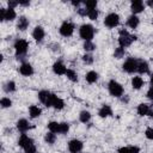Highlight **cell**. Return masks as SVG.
Masks as SVG:
<instances>
[{"mask_svg": "<svg viewBox=\"0 0 153 153\" xmlns=\"http://www.w3.org/2000/svg\"><path fill=\"white\" fill-rule=\"evenodd\" d=\"M135 39H136V37L129 35L127 30H120V38H118L120 47L126 48V47L130 45V43H131L133 41H135Z\"/></svg>", "mask_w": 153, "mask_h": 153, "instance_id": "1", "label": "cell"}, {"mask_svg": "<svg viewBox=\"0 0 153 153\" xmlns=\"http://www.w3.org/2000/svg\"><path fill=\"white\" fill-rule=\"evenodd\" d=\"M79 33H80V37L85 41H91L92 37H93V33H94V30H93V26L90 25V24H84L80 26V30H79Z\"/></svg>", "mask_w": 153, "mask_h": 153, "instance_id": "2", "label": "cell"}, {"mask_svg": "<svg viewBox=\"0 0 153 153\" xmlns=\"http://www.w3.org/2000/svg\"><path fill=\"white\" fill-rule=\"evenodd\" d=\"M38 98L45 106H53V103H54V99L56 98V96L48 91H41L38 93Z\"/></svg>", "mask_w": 153, "mask_h": 153, "instance_id": "3", "label": "cell"}, {"mask_svg": "<svg viewBox=\"0 0 153 153\" xmlns=\"http://www.w3.org/2000/svg\"><path fill=\"white\" fill-rule=\"evenodd\" d=\"M27 48H29V44L25 39H17L16 43H14V49H16V53H17V56L19 59V56H23L26 54L27 51Z\"/></svg>", "mask_w": 153, "mask_h": 153, "instance_id": "4", "label": "cell"}, {"mask_svg": "<svg viewBox=\"0 0 153 153\" xmlns=\"http://www.w3.org/2000/svg\"><path fill=\"white\" fill-rule=\"evenodd\" d=\"M109 92L111 96L114 97H121L122 93H123V87L121 84H118L117 81L115 80H111L109 82Z\"/></svg>", "mask_w": 153, "mask_h": 153, "instance_id": "5", "label": "cell"}, {"mask_svg": "<svg viewBox=\"0 0 153 153\" xmlns=\"http://www.w3.org/2000/svg\"><path fill=\"white\" fill-rule=\"evenodd\" d=\"M137 63L139 61L135 60L134 57H129L124 63H123V69L127 73H134L135 71H137Z\"/></svg>", "mask_w": 153, "mask_h": 153, "instance_id": "6", "label": "cell"}, {"mask_svg": "<svg viewBox=\"0 0 153 153\" xmlns=\"http://www.w3.org/2000/svg\"><path fill=\"white\" fill-rule=\"evenodd\" d=\"M118 23H120V17H118V14H116V13H110V14H108V16L105 17V19H104V24H105L108 27H115V26L118 25Z\"/></svg>", "mask_w": 153, "mask_h": 153, "instance_id": "7", "label": "cell"}, {"mask_svg": "<svg viewBox=\"0 0 153 153\" xmlns=\"http://www.w3.org/2000/svg\"><path fill=\"white\" fill-rule=\"evenodd\" d=\"M73 31H74V25L71 22H63V24L60 27V33L65 37L71 36L73 33Z\"/></svg>", "mask_w": 153, "mask_h": 153, "instance_id": "8", "label": "cell"}, {"mask_svg": "<svg viewBox=\"0 0 153 153\" xmlns=\"http://www.w3.org/2000/svg\"><path fill=\"white\" fill-rule=\"evenodd\" d=\"M68 148H69L71 153H79L82 149V142L80 140H76V139L71 140L68 143Z\"/></svg>", "mask_w": 153, "mask_h": 153, "instance_id": "9", "label": "cell"}, {"mask_svg": "<svg viewBox=\"0 0 153 153\" xmlns=\"http://www.w3.org/2000/svg\"><path fill=\"white\" fill-rule=\"evenodd\" d=\"M18 145H19L20 147H23L24 149H26L27 147H30V146L33 145V141H32V139H30L29 136H26L25 134H23V135L20 136L19 141H18Z\"/></svg>", "mask_w": 153, "mask_h": 153, "instance_id": "10", "label": "cell"}, {"mask_svg": "<svg viewBox=\"0 0 153 153\" xmlns=\"http://www.w3.org/2000/svg\"><path fill=\"white\" fill-rule=\"evenodd\" d=\"M53 71H54L56 74L62 75V74H66L67 68L65 67V65H63L61 61H57V62H55V63H54V66H53Z\"/></svg>", "mask_w": 153, "mask_h": 153, "instance_id": "11", "label": "cell"}, {"mask_svg": "<svg viewBox=\"0 0 153 153\" xmlns=\"http://www.w3.org/2000/svg\"><path fill=\"white\" fill-rule=\"evenodd\" d=\"M130 7H131L133 13H140V12L143 11L145 5H143V2H142L141 0H135V1L131 2V6H130Z\"/></svg>", "mask_w": 153, "mask_h": 153, "instance_id": "12", "label": "cell"}, {"mask_svg": "<svg viewBox=\"0 0 153 153\" xmlns=\"http://www.w3.org/2000/svg\"><path fill=\"white\" fill-rule=\"evenodd\" d=\"M32 37L35 38V41L41 42L43 39V37H44V30H43V27L36 26L35 30H33V32H32Z\"/></svg>", "mask_w": 153, "mask_h": 153, "instance_id": "13", "label": "cell"}, {"mask_svg": "<svg viewBox=\"0 0 153 153\" xmlns=\"http://www.w3.org/2000/svg\"><path fill=\"white\" fill-rule=\"evenodd\" d=\"M19 71H20V73H22L23 75H25V76H29V75H31V74L33 73V68H32V66H31L30 63H23V65L20 66Z\"/></svg>", "mask_w": 153, "mask_h": 153, "instance_id": "14", "label": "cell"}, {"mask_svg": "<svg viewBox=\"0 0 153 153\" xmlns=\"http://www.w3.org/2000/svg\"><path fill=\"white\" fill-rule=\"evenodd\" d=\"M27 26H29V20H27L25 17H20V18L18 19L17 29H18V30H20V31H24V30H26V29H27Z\"/></svg>", "mask_w": 153, "mask_h": 153, "instance_id": "15", "label": "cell"}, {"mask_svg": "<svg viewBox=\"0 0 153 153\" xmlns=\"http://www.w3.org/2000/svg\"><path fill=\"white\" fill-rule=\"evenodd\" d=\"M148 69H149L148 63L143 60H140L139 63H137V72L140 74H145V73H148Z\"/></svg>", "mask_w": 153, "mask_h": 153, "instance_id": "16", "label": "cell"}, {"mask_svg": "<svg viewBox=\"0 0 153 153\" xmlns=\"http://www.w3.org/2000/svg\"><path fill=\"white\" fill-rule=\"evenodd\" d=\"M17 128H18V130H19V131L25 133V131L30 128V126H29V123H27V121H26V120L22 118V120H19V121L17 122Z\"/></svg>", "mask_w": 153, "mask_h": 153, "instance_id": "17", "label": "cell"}, {"mask_svg": "<svg viewBox=\"0 0 153 153\" xmlns=\"http://www.w3.org/2000/svg\"><path fill=\"white\" fill-rule=\"evenodd\" d=\"M142 85H143V80H142L141 76H134V78H133V80H131V86H133V88L139 90V88L142 87Z\"/></svg>", "mask_w": 153, "mask_h": 153, "instance_id": "18", "label": "cell"}, {"mask_svg": "<svg viewBox=\"0 0 153 153\" xmlns=\"http://www.w3.org/2000/svg\"><path fill=\"white\" fill-rule=\"evenodd\" d=\"M98 114H99L100 117H108V116L112 115V111H111V108L109 105H103Z\"/></svg>", "mask_w": 153, "mask_h": 153, "instance_id": "19", "label": "cell"}, {"mask_svg": "<svg viewBox=\"0 0 153 153\" xmlns=\"http://www.w3.org/2000/svg\"><path fill=\"white\" fill-rule=\"evenodd\" d=\"M86 81L87 82H90V84H93V82H96L97 81V79H98V74L94 72V71H90L87 74H86Z\"/></svg>", "mask_w": 153, "mask_h": 153, "instance_id": "20", "label": "cell"}, {"mask_svg": "<svg viewBox=\"0 0 153 153\" xmlns=\"http://www.w3.org/2000/svg\"><path fill=\"white\" fill-rule=\"evenodd\" d=\"M127 24H128L129 27L135 29V27L139 25V18H137L136 16H130V17L128 18V20H127Z\"/></svg>", "mask_w": 153, "mask_h": 153, "instance_id": "21", "label": "cell"}, {"mask_svg": "<svg viewBox=\"0 0 153 153\" xmlns=\"http://www.w3.org/2000/svg\"><path fill=\"white\" fill-rule=\"evenodd\" d=\"M148 112H149V106H148L147 104L142 103V104H140V105L137 106V114H139V115L145 116V115H147Z\"/></svg>", "mask_w": 153, "mask_h": 153, "instance_id": "22", "label": "cell"}, {"mask_svg": "<svg viewBox=\"0 0 153 153\" xmlns=\"http://www.w3.org/2000/svg\"><path fill=\"white\" fill-rule=\"evenodd\" d=\"M29 112H30V116L32 117V118H36V117H38L39 115H41V109L38 108V106H35V105H31L30 106V109H29Z\"/></svg>", "mask_w": 153, "mask_h": 153, "instance_id": "23", "label": "cell"}, {"mask_svg": "<svg viewBox=\"0 0 153 153\" xmlns=\"http://www.w3.org/2000/svg\"><path fill=\"white\" fill-rule=\"evenodd\" d=\"M79 118H80V121H81L82 123H86V122L90 121V118H91V114H90L88 111H81L80 115H79Z\"/></svg>", "mask_w": 153, "mask_h": 153, "instance_id": "24", "label": "cell"}, {"mask_svg": "<svg viewBox=\"0 0 153 153\" xmlns=\"http://www.w3.org/2000/svg\"><path fill=\"white\" fill-rule=\"evenodd\" d=\"M48 128L51 133H60V123L57 122H50L48 124Z\"/></svg>", "mask_w": 153, "mask_h": 153, "instance_id": "25", "label": "cell"}, {"mask_svg": "<svg viewBox=\"0 0 153 153\" xmlns=\"http://www.w3.org/2000/svg\"><path fill=\"white\" fill-rule=\"evenodd\" d=\"M16 18V12L13 8H8L6 10V13H5V20H13Z\"/></svg>", "mask_w": 153, "mask_h": 153, "instance_id": "26", "label": "cell"}, {"mask_svg": "<svg viewBox=\"0 0 153 153\" xmlns=\"http://www.w3.org/2000/svg\"><path fill=\"white\" fill-rule=\"evenodd\" d=\"M66 75H67V78H68L69 80H72V81H78V75H76V73H75L73 69H67Z\"/></svg>", "mask_w": 153, "mask_h": 153, "instance_id": "27", "label": "cell"}, {"mask_svg": "<svg viewBox=\"0 0 153 153\" xmlns=\"http://www.w3.org/2000/svg\"><path fill=\"white\" fill-rule=\"evenodd\" d=\"M63 105H65V103H63V100H62V99H60V98H57V97L54 99L53 106H54L55 109H57V110H61V109L63 108Z\"/></svg>", "mask_w": 153, "mask_h": 153, "instance_id": "28", "label": "cell"}, {"mask_svg": "<svg viewBox=\"0 0 153 153\" xmlns=\"http://www.w3.org/2000/svg\"><path fill=\"white\" fill-rule=\"evenodd\" d=\"M87 16L91 20H96L98 18V11L94 8V10H87Z\"/></svg>", "mask_w": 153, "mask_h": 153, "instance_id": "29", "label": "cell"}, {"mask_svg": "<svg viewBox=\"0 0 153 153\" xmlns=\"http://www.w3.org/2000/svg\"><path fill=\"white\" fill-rule=\"evenodd\" d=\"M123 55H124V48L118 47V48H116V49H115L114 56H115L116 59H121V57H123Z\"/></svg>", "mask_w": 153, "mask_h": 153, "instance_id": "30", "label": "cell"}, {"mask_svg": "<svg viewBox=\"0 0 153 153\" xmlns=\"http://www.w3.org/2000/svg\"><path fill=\"white\" fill-rule=\"evenodd\" d=\"M5 91L6 92H13V91H16V84L13 81H8L5 85Z\"/></svg>", "mask_w": 153, "mask_h": 153, "instance_id": "31", "label": "cell"}, {"mask_svg": "<svg viewBox=\"0 0 153 153\" xmlns=\"http://www.w3.org/2000/svg\"><path fill=\"white\" fill-rule=\"evenodd\" d=\"M55 139H56V137H55V134H54V133H51V131H50V133H48V134L44 136V140H45L48 143H54Z\"/></svg>", "mask_w": 153, "mask_h": 153, "instance_id": "32", "label": "cell"}, {"mask_svg": "<svg viewBox=\"0 0 153 153\" xmlns=\"http://www.w3.org/2000/svg\"><path fill=\"white\" fill-rule=\"evenodd\" d=\"M85 5H86L87 10H94L96 6H97V1H96V0H87V1L85 2Z\"/></svg>", "mask_w": 153, "mask_h": 153, "instance_id": "33", "label": "cell"}, {"mask_svg": "<svg viewBox=\"0 0 153 153\" xmlns=\"http://www.w3.org/2000/svg\"><path fill=\"white\" fill-rule=\"evenodd\" d=\"M96 47H94V44L91 42V41H86L85 42V44H84V49L86 50V51H91V50H93Z\"/></svg>", "mask_w": 153, "mask_h": 153, "instance_id": "34", "label": "cell"}, {"mask_svg": "<svg viewBox=\"0 0 153 153\" xmlns=\"http://www.w3.org/2000/svg\"><path fill=\"white\" fill-rule=\"evenodd\" d=\"M11 104H12V102H11L10 98H2L1 99V106L2 108H10Z\"/></svg>", "mask_w": 153, "mask_h": 153, "instance_id": "35", "label": "cell"}, {"mask_svg": "<svg viewBox=\"0 0 153 153\" xmlns=\"http://www.w3.org/2000/svg\"><path fill=\"white\" fill-rule=\"evenodd\" d=\"M69 129V126L67 123H60V133L61 134H66Z\"/></svg>", "mask_w": 153, "mask_h": 153, "instance_id": "36", "label": "cell"}, {"mask_svg": "<svg viewBox=\"0 0 153 153\" xmlns=\"http://www.w3.org/2000/svg\"><path fill=\"white\" fill-rule=\"evenodd\" d=\"M82 60H84V62H86L87 65H91V63L93 62V57H92L91 55H88V54L84 55V56H82Z\"/></svg>", "mask_w": 153, "mask_h": 153, "instance_id": "37", "label": "cell"}, {"mask_svg": "<svg viewBox=\"0 0 153 153\" xmlns=\"http://www.w3.org/2000/svg\"><path fill=\"white\" fill-rule=\"evenodd\" d=\"M146 137L149 140H153V128H147L146 129Z\"/></svg>", "mask_w": 153, "mask_h": 153, "instance_id": "38", "label": "cell"}, {"mask_svg": "<svg viewBox=\"0 0 153 153\" xmlns=\"http://www.w3.org/2000/svg\"><path fill=\"white\" fill-rule=\"evenodd\" d=\"M24 151H25V153H36V147H35V145H32V146L27 147V148L24 149Z\"/></svg>", "mask_w": 153, "mask_h": 153, "instance_id": "39", "label": "cell"}, {"mask_svg": "<svg viewBox=\"0 0 153 153\" xmlns=\"http://www.w3.org/2000/svg\"><path fill=\"white\" fill-rule=\"evenodd\" d=\"M139 152H140L139 147H136V146H131V147H129V153H139Z\"/></svg>", "mask_w": 153, "mask_h": 153, "instance_id": "40", "label": "cell"}, {"mask_svg": "<svg viewBox=\"0 0 153 153\" xmlns=\"http://www.w3.org/2000/svg\"><path fill=\"white\" fill-rule=\"evenodd\" d=\"M5 13H6V10L0 8V20H5Z\"/></svg>", "mask_w": 153, "mask_h": 153, "instance_id": "41", "label": "cell"}, {"mask_svg": "<svg viewBox=\"0 0 153 153\" xmlns=\"http://www.w3.org/2000/svg\"><path fill=\"white\" fill-rule=\"evenodd\" d=\"M117 153H129V147H122L118 149Z\"/></svg>", "mask_w": 153, "mask_h": 153, "instance_id": "42", "label": "cell"}, {"mask_svg": "<svg viewBox=\"0 0 153 153\" xmlns=\"http://www.w3.org/2000/svg\"><path fill=\"white\" fill-rule=\"evenodd\" d=\"M18 4H19V1H8V6H10V8L16 7Z\"/></svg>", "mask_w": 153, "mask_h": 153, "instance_id": "43", "label": "cell"}, {"mask_svg": "<svg viewBox=\"0 0 153 153\" xmlns=\"http://www.w3.org/2000/svg\"><path fill=\"white\" fill-rule=\"evenodd\" d=\"M147 97H148L149 99L153 100V87H151V88L148 90V92H147Z\"/></svg>", "mask_w": 153, "mask_h": 153, "instance_id": "44", "label": "cell"}, {"mask_svg": "<svg viewBox=\"0 0 153 153\" xmlns=\"http://www.w3.org/2000/svg\"><path fill=\"white\" fill-rule=\"evenodd\" d=\"M78 12H79V14H80V16H86V14H87V11H86V10H84V8L78 10Z\"/></svg>", "mask_w": 153, "mask_h": 153, "instance_id": "45", "label": "cell"}, {"mask_svg": "<svg viewBox=\"0 0 153 153\" xmlns=\"http://www.w3.org/2000/svg\"><path fill=\"white\" fill-rule=\"evenodd\" d=\"M19 5H23V6H29L30 2L29 1H19Z\"/></svg>", "mask_w": 153, "mask_h": 153, "instance_id": "46", "label": "cell"}, {"mask_svg": "<svg viewBox=\"0 0 153 153\" xmlns=\"http://www.w3.org/2000/svg\"><path fill=\"white\" fill-rule=\"evenodd\" d=\"M147 4H148V6H149V7H153V0H148V2H147Z\"/></svg>", "mask_w": 153, "mask_h": 153, "instance_id": "47", "label": "cell"}, {"mask_svg": "<svg viewBox=\"0 0 153 153\" xmlns=\"http://www.w3.org/2000/svg\"><path fill=\"white\" fill-rule=\"evenodd\" d=\"M72 4H73L74 6H76V5H79V4H80V1H73Z\"/></svg>", "mask_w": 153, "mask_h": 153, "instance_id": "48", "label": "cell"}, {"mask_svg": "<svg viewBox=\"0 0 153 153\" xmlns=\"http://www.w3.org/2000/svg\"><path fill=\"white\" fill-rule=\"evenodd\" d=\"M151 85H152V87H153V74L151 75Z\"/></svg>", "mask_w": 153, "mask_h": 153, "instance_id": "49", "label": "cell"}, {"mask_svg": "<svg viewBox=\"0 0 153 153\" xmlns=\"http://www.w3.org/2000/svg\"><path fill=\"white\" fill-rule=\"evenodd\" d=\"M151 117H152V118H153V111H152V112H151Z\"/></svg>", "mask_w": 153, "mask_h": 153, "instance_id": "50", "label": "cell"}]
</instances>
